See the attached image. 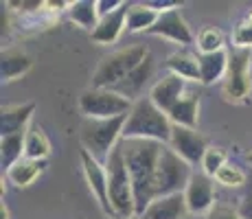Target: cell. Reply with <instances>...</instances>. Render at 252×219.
I'll use <instances>...</instances> for the list:
<instances>
[{"mask_svg": "<svg viewBox=\"0 0 252 219\" xmlns=\"http://www.w3.org/2000/svg\"><path fill=\"white\" fill-rule=\"evenodd\" d=\"M127 164L129 178L134 187V202H136V217H143L147 206L156 199L154 195V180H156L158 160L162 154V143L156 140H121Z\"/></svg>", "mask_w": 252, "mask_h": 219, "instance_id": "1", "label": "cell"}, {"mask_svg": "<svg viewBox=\"0 0 252 219\" xmlns=\"http://www.w3.org/2000/svg\"><path fill=\"white\" fill-rule=\"evenodd\" d=\"M171 119L152 103L149 96H140L134 101L127 121L123 127V140H156L169 145L171 140Z\"/></svg>", "mask_w": 252, "mask_h": 219, "instance_id": "2", "label": "cell"}, {"mask_svg": "<svg viewBox=\"0 0 252 219\" xmlns=\"http://www.w3.org/2000/svg\"><path fill=\"white\" fill-rule=\"evenodd\" d=\"M108 187H110V202L114 208L116 219H134L136 217V202H134V187L132 178H129L127 164H125V156L121 143L110 154L108 162Z\"/></svg>", "mask_w": 252, "mask_h": 219, "instance_id": "3", "label": "cell"}, {"mask_svg": "<svg viewBox=\"0 0 252 219\" xmlns=\"http://www.w3.org/2000/svg\"><path fill=\"white\" fill-rule=\"evenodd\" d=\"M127 114L116 116V119H105V121H86V125L81 127V145L92 158H96L99 162H108L110 154L114 152V147L123 140V127Z\"/></svg>", "mask_w": 252, "mask_h": 219, "instance_id": "4", "label": "cell"}, {"mask_svg": "<svg viewBox=\"0 0 252 219\" xmlns=\"http://www.w3.org/2000/svg\"><path fill=\"white\" fill-rule=\"evenodd\" d=\"M149 57L147 46L136 44L108 55L92 75V88H114Z\"/></svg>", "mask_w": 252, "mask_h": 219, "instance_id": "5", "label": "cell"}, {"mask_svg": "<svg viewBox=\"0 0 252 219\" xmlns=\"http://www.w3.org/2000/svg\"><path fill=\"white\" fill-rule=\"evenodd\" d=\"M134 103L110 88H88L79 96V110L88 121H105L129 114Z\"/></svg>", "mask_w": 252, "mask_h": 219, "instance_id": "6", "label": "cell"}, {"mask_svg": "<svg viewBox=\"0 0 252 219\" xmlns=\"http://www.w3.org/2000/svg\"><path fill=\"white\" fill-rule=\"evenodd\" d=\"M191 175V164L187 160H182L169 145H164L160 160H158L156 180H154V195L164 197L173 195V193H184Z\"/></svg>", "mask_w": 252, "mask_h": 219, "instance_id": "7", "label": "cell"}, {"mask_svg": "<svg viewBox=\"0 0 252 219\" xmlns=\"http://www.w3.org/2000/svg\"><path fill=\"white\" fill-rule=\"evenodd\" d=\"M224 99L228 103H246L252 94V57L246 48L228 53V70L224 77Z\"/></svg>", "mask_w": 252, "mask_h": 219, "instance_id": "8", "label": "cell"}, {"mask_svg": "<svg viewBox=\"0 0 252 219\" xmlns=\"http://www.w3.org/2000/svg\"><path fill=\"white\" fill-rule=\"evenodd\" d=\"M81 167H84V175H86V182H88L92 195L96 197L99 202L101 211L105 213V217L116 219L114 217V208L112 202H110V187H108V169H105L103 162H99L96 158L81 149Z\"/></svg>", "mask_w": 252, "mask_h": 219, "instance_id": "9", "label": "cell"}, {"mask_svg": "<svg viewBox=\"0 0 252 219\" xmlns=\"http://www.w3.org/2000/svg\"><path fill=\"white\" fill-rule=\"evenodd\" d=\"M169 147L180 156L182 160H187L189 164H202V158H204L208 145H206V138L197 129L173 125Z\"/></svg>", "mask_w": 252, "mask_h": 219, "instance_id": "10", "label": "cell"}, {"mask_svg": "<svg viewBox=\"0 0 252 219\" xmlns=\"http://www.w3.org/2000/svg\"><path fill=\"white\" fill-rule=\"evenodd\" d=\"M184 199H187L189 213H211L215 208V188H213V180L206 173H195L193 171L191 180H189L187 188H184Z\"/></svg>", "mask_w": 252, "mask_h": 219, "instance_id": "11", "label": "cell"}, {"mask_svg": "<svg viewBox=\"0 0 252 219\" xmlns=\"http://www.w3.org/2000/svg\"><path fill=\"white\" fill-rule=\"evenodd\" d=\"M147 33L149 35L164 37V40H171L176 44H182V46L193 44V33H191V29H189V24L184 22L180 9H171V11L160 13V18H158L156 24H154Z\"/></svg>", "mask_w": 252, "mask_h": 219, "instance_id": "12", "label": "cell"}, {"mask_svg": "<svg viewBox=\"0 0 252 219\" xmlns=\"http://www.w3.org/2000/svg\"><path fill=\"white\" fill-rule=\"evenodd\" d=\"M184 94H187V81L180 79V77H176V75H171V72H169L167 77H162L160 81H156L154 88L149 90L152 103L156 105V108H160L164 114H167Z\"/></svg>", "mask_w": 252, "mask_h": 219, "instance_id": "13", "label": "cell"}, {"mask_svg": "<svg viewBox=\"0 0 252 219\" xmlns=\"http://www.w3.org/2000/svg\"><path fill=\"white\" fill-rule=\"evenodd\" d=\"M127 11H129V4L123 2L116 11L101 18L96 29L92 31V40L96 44H114L121 37V33L127 29Z\"/></svg>", "mask_w": 252, "mask_h": 219, "instance_id": "14", "label": "cell"}, {"mask_svg": "<svg viewBox=\"0 0 252 219\" xmlns=\"http://www.w3.org/2000/svg\"><path fill=\"white\" fill-rule=\"evenodd\" d=\"M187 213L189 208H187L184 193H173V195L156 197L147 206V211L143 213V217L138 219H184Z\"/></svg>", "mask_w": 252, "mask_h": 219, "instance_id": "15", "label": "cell"}, {"mask_svg": "<svg viewBox=\"0 0 252 219\" xmlns=\"http://www.w3.org/2000/svg\"><path fill=\"white\" fill-rule=\"evenodd\" d=\"M35 112V103L29 101L22 105H9L2 108V116H0V134L11 136V134H22L31 127V119Z\"/></svg>", "mask_w": 252, "mask_h": 219, "instance_id": "16", "label": "cell"}, {"mask_svg": "<svg viewBox=\"0 0 252 219\" xmlns=\"http://www.w3.org/2000/svg\"><path fill=\"white\" fill-rule=\"evenodd\" d=\"M152 72H154V57L149 55L147 60L140 64L136 70H132L127 77H125L121 84H116L114 88H110V90L119 92V94L127 96L129 101L134 99V96H138L140 92L145 90V86H147V81L152 79Z\"/></svg>", "mask_w": 252, "mask_h": 219, "instance_id": "17", "label": "cell"}, {"mask_svg": "<svg viewBox=\"0 0 252 219\" xmlns=\"http://www.w3.org/2000/svg\"><path fill=\"white\" fill-rule=\"evenodd\" d=\"M200 62V84H215L221 77H226L228 70V53H197Z\"/></svg>", "mask_w": 252, "mask_h": 219, "instance_id": "18", "label": "cell"}, {"mask_svg": "<svg viewBox=\"0 0 252 219\" xmlns=\"http://www.w3.org/2000/svg\"><path fill=\"white\" fill-rule=\"evenodd\" d=\"M164 66L171 75L180 77L184 81H200V62H197V55L189 51L171 53L164 62Z\"/></svg>", "mask_w": 252, "mask_h": 219, "instance_id": "19", "label": "cell"}, {"mask_svg": "<svg viewBox=\"0 0 252 219\" xmlns=\"http://www.w3.org/2000/svg\"><path fill=\"white\" fill-rule=\"evenodd\" d=\"M46 169V160H31L22 158L13 164L11 169H7V178L11 184H16L18 188H27L40 178V173Z\"/></svg>", "mask_w": 252, "mask_h": 219, "instance_id": "20", "label": "cell"}, {"mask_svg": "<svg viewBox=\"0 0 252 219\" xmlns=\"http://www.w3.org/2000/svg\"><path fill=\"white\" fill-rule=\"evenodd\" d=\"M197 112H200V96L187 92L171 110L167 112V116L171 119L173 125H180V127H191L195 129L197 125Z\"/></svg>", "mask_w": 252, "mask_h": 219, "instance_id": "21", "label": "cell"}, {"mask_svg": "<svg viewBox=\"0 0 252 219\" xmlns=\"http://www.w3.org/2000/svg\"><path fill=\"white\" fill-rule=\"evenodd\" d=\"M68 18L75 24H79L86 31H94L96 24H99V7H96V0H77V2H68Z\"/></svg>", "mask_w": 252, "mask_h": 219, "instance_id": "22", "label": "cell"}, {"mask_svg": "<svg viewBox=\"0 0 252 219\" xmlns=\"http://www.w3.org/2000/svg\"><path fill=\"white\" fill-rule=\"evenodd\" d=\"M160 18V13L156 9H152L147 2L129 4L127 11V33H147L149 29L156 24Z\"/></svg>", "mask_w": 252, "mask_h": 219, "instance_id": "23", "label": "cell"}, {"mask_svg": "<svg viewBox=\"0 0 252 219\" xmlns=\"http://www.w3.org/2000/svg\"><path fill=\"white\" fill-rule=\"evenodd\" d=\"M51 156V140L40 125H31L24 136V158L46 160Z\"/></svg>", "mask_w": 252, "mask_h": 219, "instance_id": "24", "label": "cell"}, {"mask_svg": "<svg viewBox=\"0 0 252 219\" xmlns=\"http://www.w3.org/2000/svg\"><path fill=\"white\" fill-rule=\"evenodd\" d=\"M31 57L22 51H2V62H0V72L2 81H16L31 68Z\"/></svg>", "mask_w": 252, "mask_h": 219, "instance_id": "25", "label": "cell"}, {"mask_svg": "<svg viewBox=\"0 0 252 219\" xmlns=\"http://www.w3.org/2000/svg\"><path fill=\"white\" fill-rule=\"evenodd\" d=\"M24 136H27V131L0 138V160H2L4 169H11L18 160L24 158Z\"/></svg>", "mask_w": 252, "mask_h": 219, "instance_id": "26", "label": "cell"}, {"mask_svg": "<svg viewBox=\"0 0 252 219\" xmlns=\"http://www.w3.org/2000/svg\"><path fill=\"white\" fill-rule=\"evenodd\" d=\"M215 180L224 187H230V188H239V187H246L248 184V173L235 162H226L224 167L217 171Z\"/></svg>", "mask_w": 252, "mask_h": 219, "instance_id": "27", "label": "cell"}, {"mask_svg": "<svg viewBox=\"0 0 252 219\" xmlns=\"http://www.w3.org/2000/svg\"><path fill=\"white\" fill-rule=\"evenodd\" d=\"M197 48H200V53L224 51V35H221V31H217V29H213V27L202 29L200 35H197Z\"/></svg>", "mask_w": 252, "mask_h": 219, "instance_id": "28", "label": "cell"}, {"mask_svg": "<svg viewBox=\"0 0 252 219\" xmlns=\"http://www.w3.org/2000/svg\"><path fill=\"white\" fill-rule=\"evenodd\" d=\"M226 164V152L221 147H208L204 158H202V173H206L208 178H215L217 171Z\"/></svg>", "mask_w": 252, "mask_h": 219, "instance_id": "29", "label": "cell"}, {"mask_svg": "<svg viewBox=\"0 0 252 219\" xmlns=\"http://www.w3.org/2000/svg\"><path fill=\"white\" fill-rule=\"evenodd\" d=\"M232 42H235L237 48H248L252 46V27H248L246 22L237 24L235 27V33H232Z\"/></svg>", "mask_w": 252, "mask_h": 219, "instance_id": "30", "label": "cell"}, {"mask_svg": "<svg viewBox=\"0 0 252 219\" xmlns=\"http://www.w3.org/2000/svg\"><path fill=\"white\" fill-rule=\"evenodd\" d=\"M206 219H241V217H239V213H237L235 208L220 206V204H215V208L208 213Z\"/></svg>", "mask_w": 252, "mask_h": 219, "instance_id": "31", "label": "cell"}, {"mask_svg": "<svg viewBox=\"0 0 252 219\" xmlns=\"http://www.w3.org/2000/svg\"><path fill=\"white\" fill-rule=\"evenodd\" d=\"M121 4H123L121 0H96V7H99V16L101 18L108 16V13H112V11H116Z\"/></svg>", "mask_w": 252, "mask_h": 219, "instance_id": "32", "label": "cell"}, {"mask_svg": "<svg viewBox=\"0 0 252 219\" xmlns=\"http://www.w3.org/2000/svg\"><path fill=\"white\" fill-rule=\"evenodd\" d=\"M237 213H239L241 219H252V195H246L244 199H241Z\"/></svg>", "mask_w": 252, "mask_h": 219, "instance_id": "33", "label": "cell"}, {"mask_svg": "<svg viewBox=\"0 0 252 219\" xmlns=\"http://www.w3.org/2000/svg\"><path fill=\"white\" fill-rule=\"evenodd\" d=\"M0 217H2V219H9V211H7V206H4V204L0 206Z\"/></svg>", "mask_w": 252, "mask_h": 219, "instance_id": "34", "label": "cell"}, {"mask_svg": "<svg viewBox=\"0 0 252 219\" xmlns=\"http://www.w3.org/2000/svg\"><path fill=\"white\" fill-rule=\"evenodd\" d=\"M246 187H248V195H252V171L248 175V184H246Z\"/></svg>", "mask_w": 252, "mask_h": 219, "instance_id": "35", "label": "cell"}, {"mask_svg": "<svg viewBox=\"0 0 252 219\" xmlns=\"http://www.w3.org/2000/svg\"><path fill=\"white\" fill-rule=\"evenodd\" d=\"M246 24H248V27H252V11L248 13V16H246V20H244Z\"/></svg>", "mask_w": 252, "mask_h": 219, "instance_id": "36", "label": "cell"}, {"mask_svg": "<svg viewBox=\"0 0 252 219\" xmlns=\"http://www.w3.org/2000/svg\"><path fill=\"white\" fill-rule=\"evenodd\" d=\"M246 162H250V164H252V149H250L248 154H246Z\"/></svg>", "mask_w": 252, "mask_h": 219, "instance_id": "37", "label": "cell"}, {"mask_svg": "<svg viewBox=\"0 0 252 219\" xmlns=\"http://www.w3.org/2000/svg\"><path fill=\"white\" fill-rule=\"evenodd\" d=\"M134 219H138V217H134Z\"/></svg>", "mask_w": 252, "mask_h": 219, "instance_id": "38", "label": "cell"}]
</instances>
